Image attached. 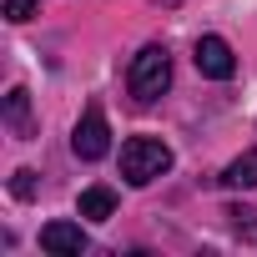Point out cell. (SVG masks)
Listing matches in <instances>:
<instances>
[{
  "mask_svg": "<svg viewBox=\"0 0 257 257\" xmlns=\"http://www.w3.org/2000/svg\"><path fill=\"white\" fill-rule=\"evenodd\" d=\"M167 172H172V147L162 137H132V142H121V177H126V187H152Z\"/></svg>",
  "mask_w": 257,
  "mask_h": 257,
  "instance_id": "cell-1",
  "label": "cell"
},
{
  "mask_svg": "<svg viewBox=\"0 0 257 257\" xmlns=\"http://www.w3.org/2000/svg\"><path fill=\"white\" fill-rule=\"evenodd\" d=\"M167 86H172V56H167V46H142L137 61H132V71H126V91L137 96V106H152Z\"/></svg>",
  "mask_w": 257,
  "mask_h": 257,
  "instance_id": "cell-2",
  "label": "cell"
},
{
  "mask_svg": "<svg viewBox=\"0 0 257 257\" xmlns=\"http://www.w3.org/2000/svg\"><path fill=\"white\" fill-rule=\"evenodd\" d=\"M71 152H76L81 162H101V157L111 152V126H106V111H101V101H91V106L81 111L76 132H71Z\"/></svg>",
  "mask_w": 257,
  "mask_h": 257,
  "instance_id": "cell-3",
  "label": "cell"
},
{
  "mask_svg": "<svg viewBox=\"0 0 257 257\" xmlns=\"http://www.w3.org/2000/svg\"><path fill=\"white\" fill-rule=\"evenodd\" d=\"M192 61H197V71H202L207 81H232V71H237V56H232V46H227L222 36H197Z\"/></svg>",
  "mask_w": 257,
  "mask_h": 257,
  "instance_id": "cell-4",
  "label": "cell"
},
{
  "mask_svg": "<svg viewBox=\"0 0 257 257\" xmlns=\"http://www.w3.org/2000/svg\"><path fill=\"white\" fill-rule=\"evenodd\" d=\"M41 247H46L51 257H81V252L91 247V237H86L81 222H46V227H41Z\"/></svg>",
  "mask_w": 257,
  "mask_h": 257,
  "instance_id": "cell-5",
  "label": "cell"
},
{
  "mask_svg": "<svg viewBox=\"0 0 257 257\" xmlns=\"http://www.w3.org/2000/svg\"><path fill=\"white\" fill-rule=\"evenodd\" d=\"M6 126H11V137H31L36 126H31V91L26 86H11V96H6Z\"/></svg>",
  "mask_w": 257,
  "mask_h": 257,
  "instance_id": "cell-6",
  "label": "cell"
},
{
  "mask_svg": "<svg viewBox=\"0 0 257 257\" xmlns=\"http://www.w3.org/2000/svg\"><path fill=\"white\" fill-rule=\"evenodd\" d=\"M76 212H81L86 222H106V217L116 212V192L96 182V187H86V192H81V202H76Z\"/></svg>",
  "mask_w": 257,
  "mask_h": 257,
  "instance_id": "cell-7",
  "label": "cell"
},
{
  "mask_svg": "<svg viewBox=\"0 0 257 257\" xmlns=\"http://www.w3.org/2000/svg\"><path fill=\"white\" fill-rule=\"evenodd\" d=\"M222 182H227V187H242V192L257 187V152H242V157L222 172Z\"/></svg>",
  "mask_w": 257,
  "mask_h": 257,
  "instance_id": "cell-8",
  "label": "cell"
},
{
  "mask_svg": "<svg viewBox=\"0 0 257 257\" xmlns=\"http://www.w3.org/2000/svg\"><path fill=\"white\" fill-rule=\"evenodd\" d=\"M36 11H41V0H6V21H16V26L31 21Z\"/></svg>",
  "mask_w": 257,
  "mask_h": 257,
  "instance_id": "cell-9",
  "label": "cell"
},
{
  "mask_svg": "<svg viewBox=\"0 0 257 257\" xmlns=\"http://www.w3.org/2000/svg\"><path fill=\"white\" fill-rule=\"evenodd\" d=\"M11 192H16L21 202H31V197H36V172H31V167H21V172H16V182H11Z\"/></svg>",
  "mask_w": 257,
  "mask_h": 257,
  "instance_id": "cell-10",
  "label": "cell"
}]
</instances>
